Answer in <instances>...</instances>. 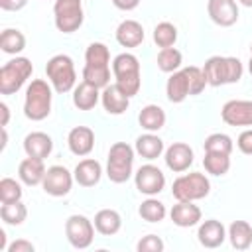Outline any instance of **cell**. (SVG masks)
Masks as SVG:
<instances>
[{"label": "cell", "instance_id": "2e32d148", "mask_svg": "<svg viewBox=\"0 0 252 252\" xmlns=\"http://www.w3.org/2000/svg\"><path fill=\"white\" fill-rule=\"evenodd\" d=\"M53 150V140L45 132H30L24 138V152L30 158H39L45 159Z\"/></svg>", "mask_w": 252, "mask_h": 252}, {"label": "cell", "instance_id": "60d3db41", "mask_svg": "<svg viewBox=\"0 0 252 252\" xmlns=\"http://www.w3.org/2000/svg\"><path fill=\"white\" fill-rule=\"evenodd\" d=\"M242 63L238 57H226V85L238 83L242 79Z\"/></svg>", "mask_w": 252, "mask_h": 252}, {"label": "cell", "instance_id": "7402d4cb", "mask_svg": "<svg viewBox=\"0 0 252 252\" xmlns=\"http://www.w3.org/2000/svg\"><path fill=\"white\" fill-rule=\"evenodd\" d=\"M98 98H100L98 89L94 85L87 83V81L79 83L75 87V91H73V104L79 110H91V108H94L96 102H98Z\"/></svg>", "mask_w": 252, "mask_h": 252}, {"label": "cell", "instance_id": "8fae6325", "mask_svg": "<svg viewBox=\"0 0 252 252\" xmlns=\"http://www.w3.org/2000/svg\"><path fill=\"white\" fill-rule=\"evenodd\" d=\"M207 12L209 18L220 28H230L238 20V6L234 0H209Z\"/></svg>", "mask_w": 252, "mask_h": 252}, {"label": "cell", "instance_id": "603a6c76", "mask_svg": "<svg viewBox=\"0 0 252 252\" xmlns=\"http://www.w3.org/2000/svg\"><path fill=\"white\" fill-rule=\"evenodd\" d=\"M120 226H122V219H120L118 211H114V209H100L94 215V228L102 236L116 234L120 230Z\"/></svg>", "mask_w": 252, "mask_h": 252}, {"label": "cell", "instance_id": "7c38bea8", "mask_svg": "<svg viewBox=\"0 0 252 252\" xmlns=\"http://www.w3.org/2000/svg\"><path fill=\"white\" fill-rule=\"evenodd\" d=\"M165 163L175 173L187 171L189 165L193 163V150H191V146L185 144V142H173L165 150Z\"/></svg>", "mask_w": 252, "mask_h": 252}, {"label": "cell", "instance_id": "cb8c5ba5", "mask_svg": "<svg viewBox=\"0 0 252 252\" xmlns=\"http://www.w3.org/2000/svg\"><path fill=\"white\" fill-rule=\"evenodd\" d=\"M165 94L171 102H183L189 96V85H187V77L183 71H173L167 79L165 85Z\"/></svg>", "mask_w": 252, "mask_h": 252}, {"label": "cell", "instance_id": "8992f818", "mask_svg": "<svg viewBox=\"0 0 252 252\" xmlns=\"http://www.w3.org/2000/svg\"><path fill=\"white\" fill-rule=\"evenodd\" d=\"M55 28L63 33H73L83 26V2L81 0H55L53 6Z\"/></svg>", "mask_w": 252, "mask_h": 252}, {"label": "cell", "instance_id": "f546056e", "mask_svg": "<svg viewBox=\"0 0 252 252\" xmlns=\"http://www.w3.org/2000/svg\"><path fill=\"white\" fill-rule=\"evenodd\" d=\"M83 81L94 85L96 89H104L110 85V67L108 65H87L83 69Z\"/></svg>", "mask_w": 252, "mask_h": 252}, {"label": "cell", "instance_id": "f6af8a7d", "mask_svg": "<svg viewBox=\"0 0 252 252\" xmlns=\"http://www.w3.org/2000/svg\"><path fill=\"white\" fill-rule=\"evenodd\" d=\"M28 4V0H0V8L6 12H18Z\"/></svg>", "mask_w": 252, "mask_h": 252}, {"label": "cell", "instance_id": "5bb4252c", "mask_svg": "<svg viewBox=\"0 0 252 252\" xmlns=\"http://www.w3.org/2000/svg\"><path fill=\"white\" fill-rule=\"evenodd\" d=\"M100 100H102L104 110H106L108 114H114V116L124 114V112L128 110V106H130V96L124 94V93L118 89L116 83H114V85H108V87L102 89V93H100Z\"/></svg>", "mask_w": 252, "mask_h": 252}, {"label": "cell", "instance_id": "f907efd6", "mask_svg": "<svg viewBox=\"0 0 252 252\" xmlns=\"http://www.w3.org/2000/svg\"><path fill=\"white\" fill-rule=\"evenodd\" d=\"M242 6H246V8H252V0H238Z\"/></svg>", "mask_w": 252, "mask_h": 252}, {"label": "cell", "instance_id": "4316f807", "mask_svg": "<svg viewBox=\"0 0 252 252\" xmlns=\"http://www.w3.org/2000/svg\"><path fill=\"white\" fill-rule=\"evenodd\" d=\"M228 238H230L232 248L248 250L252 246V226L246 220H234L228 226Z\"/></svg>", "mask_w": 252, "mask_h": 252}, {"label": "cell", "instance_id": "d6986e66", "mask_svg": "<svg viewBox=\"0 0 252 252\" xmlns=\"http://www.w3.org/2000/svg\"><path fill=\"white\" fill-rule=\"evenodd\" d=\"M116 41L122 47H138L144 41V28L136 20H124L116 28Z\"/></svg>", "mask_w": 252, "mask_h": 252}, {"label": "cell", "instance_id": "ab89813d", "mask_svg": "<svg viewBox=\"0 0 252 252\" xmlns=\"http://www.w3.org/2000/svg\"><path fill=\"white\" fill-rule=\"evenodd\" d=\"M136 250L138 252H161L163 250V240L158 234H148V236L138 240Z\"/></svg>", "mask_w": 252, "mask_h": 252}, {"label": "cell", "instance_id": "44dd1931", "mask_svg": "<svg viewBox=\"0 0 252 252\" xmlns=\"http://www.w3.org/2000/svg\"><path fill=\"white\" fill-rule=\"evenodd\" d=\"M203 73H205L207 85L211 87L226 85V57H220V55L209 57L203 65Z\"/></svg>", "mask_w": 252, "mask_h": 252}, {"label": "cell", "instance_id": "681fc988", "mask_svg": "<svg viewBox=\"0 0 252 252\" xmlns=\"http://www.w3.org/2000/svg\"><path fill=\"white\" fill-rule=\"evenodd\" d=\"M6 250V232L0 228V252Z\"/></svg>", "mask_w": 252, "mask_h": 252}, {"label": "cell", "instance_id": "1f68e13d", "mask_svg": "<svg viewBox=\"0 0 252 252\" xmlns=\"http://www.w3.org/2000/svg\"><path fill=\"white\" fill-rule=\"evenodd\" d=\"M203 165H205L207 173H211V175H224L230 169V156L217 154V152H205Z\"/></svg>", "mask_w": 252, "mask_h": 252}, {"label": "cell", "instance_id": "f5cc1de1", "mask_svg": "<svg viewBox=\"0 0 252 252\" xmlns=\"http://www.w3.org/2000/svg\"><path fill=\"white\" fill-rule=\"evenodd\" d=\"M250 55H252V45H250Z\"/></svg>", "mask_w": 252, "mask_h": 252}, {"label": "cell", "instance_id": "c3c4849f", "mask_svg": "<svg viewBox=\"0 0 252 252\" xmlns=\"http://www.w3.org/2000/svg\"><path fill=\"white\" fill-rule=\"evenodd\" d=\"M8 144V132H6V126H0V152H4Z\"/></svg>", "mask_w": 252, "mask_h": 252}, {"label": "cell", "instance_id": "484cf974", "mask_svg": "<svg viewBox=\"0 0 252 252\" xmlns=\"http://www.w3.org/2000/svg\"><path fill=\"white\" fill-rule=\"evenodd\" d=\"M136 152L146 159H156L163 152V140L152 132L136 138Z\"/></svg>", "mask_w": 252, "mask_h": 252}, {"label": "cell", "instance_id": "52a82bcc", "mask_svg": "<svg viewBox=\"0 0 252 252\" xmlns=\"http://www.w3.org/2000/svg\"><path fill=\"white\" fill-rule=\"evenodd\" d=\"M94 226L85 215H71L65 222V236L73 248H89L94 238Z\"/></svg>", "mask_w": 252, "mask_h": 252}, {"label": "cell", "instance_id": "d590c367", "mask_svg": "<svg viewBox=\"0 0 252 252\" xmlns=\"http://www.w3.org/2000/svg\"><path fill=\"white\" fill-rule=\"evenodd\" d=\"M85 61H87V65H108L110 63V51L104 43L94 41L87 47Z\"/></svg>", "mask_w": 252, "mask_h": 252}, {"label": "cell", "instance_id": "b9f144b4", "mask_svg": "<svg viewBox=\"0 0 252 252\" xmlns=\"http://www.w3.org/2000/svg\"><path fill=\"white\" fill-rule=\"evenodd\" d=\"M116 85H118V89H120L124 94H128V96L132 98L134 94H138L140 85H142V79H140V75L124 77V79H116Z\"/></svg>", "mask_w": 252, "mask_h": 252}, {"label": "cell", "instance_id": "d4e9b609", "mask_svg": "<svg viewBox=\"0 0 252 252\" xmlns=\"http://www.w3.org/2000/svg\"><path fill=\"white\" fill-rule=\"evenodd\" d=\"M138 122L142 128H146L148 132H158L159 128H163L165 124V112L161 106L158 104H148L140 110L138 114Z\"/></svg>", "mask_w": 252, "mask_h": 252}, {"label": "cell", "instance_id": "8d00e7d4", "mask_svg": "<svg viewBox=\"0 0 252 252\" xmlns=\"http://www.w3.org/2000/svg\"><path fill=\"white\" fill-rule=\"evenodd\" d=\"M185 77H187V85H189V94H199L203 93V89L207 87V79L203 73V67L197 65H189L183 69Z\"/></svg>", "mask_w": 252, "mask_h": 252}, {"label": "cell", "instance_id": "9a60e30c", "mask_svg": "<svg viewBox=\"0 0 252 252\" xmlns=\"http://www.w3.org/2000/svg\"><path fill=\"white\" fill-rule=\"evenodd\" d=\"M169 217L173 224L181 228H189L201 220V209L193 201H177V205H173V209L169 211Z\"/></svg>", "mask_w": 252, "mask_h": 252}, {"label": "cell", "instance_id": "f1b7e54d", "mask_svg": "<svg viewBox=\"0 0 252 252\" xmlns=\"http://www.w3.org/2000/svg\"><path fill=\"white\" fill-rule=\"evenodd\" d=\"M26 47V35L20 32V30H14V28H8L0 33V49L4 53H10V55H16L20 53L22 49Z\"/></svg>", "mask_w": 252, "mask_h": 252}, {"label": "cell", "instance_id": "74e56055", "mask_svg": "<svg viewBox=\"0 0 252 252\" xmlns=\"http://www.w3.org/2000/svg\"><path fill=\"white\" fill-rule=\"evenodd\" d=\"M203 148H205V152H217V154H228L230 156V152H232V140H230V136L217 132V134L207 136Z\"/></svg>", "mask_w": 252, "mask_h": 252}, {"label": "cell", "instance_id": "ffe728a7", "mask_svg": "<svg viewBox=\"0 0 252 252\" xmlns=\"http://www.w3.org/2000/svg\"><path fill=\"white\" fill-rule=\"evenodd\" d=\"M45 165H43V159L39 158H26L22 159L20 167H18V173H20V179L26 183V185H39L45 177Z\"/></svg>", "mask_w": 252, "mask_h": 252}, {"label": "cell", "instance_id": "7a4b0ae2", "mask_svg": "<svg viewBox=\"0 0 252 252\" xmlns=\"http://www.w3.org/2000/svg\"><path fill=\"white\" fill-rule=\"evenodd\" d=\"M132 163H134V150L126 142H116L108 150V163H106V175L112 183H126L132 175Z\"/></svg>", "mask_w": 252, "mask_h": 252}, {"label": "cell", "instance_id": "ba28073f", "mask_svg": "<svg viewBox=\"0 0 252 252\" xmlns=\"http://www.w3.org/2000/svg\"><path fill=\"white\" fill-rule=\"evenodd\" d=\"M73 179L75 177L69 173L67 167H63V165H51V167H47L41 185H43V191L47 195H51V197H63V195H67L71 191Z\"/></svg>", "mask_w": 252, "mask_h": 252}, {"label": "cell", "instance_id": "30bf717a", "mask_svg": "<svg viewBox=\"0 0 252 252\" xmlns=\"http://www.w3.org/2000/svg\"><path fill=\"white\" fill-rule=\"evenodd\" d=\"M220 118L228 126H252V100H228L220 110Z\"/></svg>", "mask_w": 252, "mask_h": 252}, {"label": "cell", "instance_id": "ee69618b", "mask_svg": "<svg viewBox=\"0 0 252 252\" xmlns=\"http://www.w3.org/2000/svg\"><path fill=\"white\" fill-rule=\"evenodd\" d=\"M33 250H35L33 244L30 240H24V238H20L8 246V252H33Z\"/></svg>", "mask_w": 252, "mask_h": 252}, {"label": "cell", "instance_id": "5b68a950", "mask_svg": "<svg viewBox=\"0 0 252 252\" xmlns=\"http://www.w3.org/2000/svg\"><path fill=\"white\" fill-rule=\"evenodd\" d=\"M209 191H211V181L207 179L205 173L199 171L179 175L171 185V193L177 201H199L205 199Z\"/></svg>", "mask_w": 252, "mask_h": 252}, {"label": "cell", "instance_id": "277c9868", "mask_svg": "<svg viewBox=\"0 0 252 252\" xmlns=\"http://www.w3.org/2000/svg\"><path fill=\"white\" fill-rule=\"evenodd\" d=\"M33 65L28 57H16L2 65L0 69V94H14L32 75Z\"/></svg>", "mask_w": 252, "mask_h": 252}, {"label": "cell", "instance_id": "3957f363", "mask_svg": "<svg viewBox=\"0 0 252 252\" xmlns=\"http://www.w3.org/2000/svg\"><path fill=\"white\" fill-rule=\"evenodd\" d=\"M45 73H47V79L51 81L53 89L59 94L69 93L75 87V81H77L75 65H73V59L65 53L53 55L45 65Z\"/></svg>", "mask_w": 252, "mask_h": 252}, {"label": "cell", "instance_id": "6da1fadb", "mask_svg": "<svg viewBox=\"0 0 252 252\" xmlns=\"http://www.w3.org/2000/svg\"><path fill=\"white\" fill-rule=\"evenodd\" d=\"M49 112H51V89L43 79H33L26 89L24 114L33 122H39L45 120Z\"/></svg>", "mask_w": 252, "mask_h": 252}, {"label": "cell", "instance_id": "836d02e7", "mask_svg": "<svg viewBox=\"0 0 252 252\" xmlns=\"http://www.w3.org/2000/svg\"><path fill=\"white\" fill-rule=\"evenodd\" d=\"M181 61H183V55L179 49L175 47H163L159 49L158 53V67L163 71V73H173L181 67Z\"/></svg>", "mask_w": 252, "mask_h": 252}, {"label": "cell", "instance_id": "e575fe53", "mask_svg": "<svg viewBox=\"0 0 252 252\" xmlns=\"http://www.w3.org/2000/svg\"><path fill=\"white\" fill-rule=\"evenodd\" d=\"M138 213H140V217H142L144 220H148V222H159V220H163V217H165V205H163L161 201H158V199H146V201L140 205Z\"/></svg>", "mask_w": 252, "mask_h": 252}, {"label": "cell", "instance_id": "f35d334b", "mask_svg": "<svg viewBox=\"0 0 252 252\" xmlns=\"http://www.w3.org/2000/svg\"><path fill=\"white\" fill-rule=\"evenodd\" d=\"M22 199V185L12 177L0 179V203H12Z\"/></svg>", "mask_w": 252, "mask_h": 252}, {"label": "cell", "instance_id": "4dcf8cb0", "mask_svg": "<svg viewBox=\"0 0 252 252\" xmlns=\"http://www.w3.org/2000/svg\"><path fill=\"white\" fill-rule=\"evenodd\" d=\"M28 217V209L26 205L20 201H12V203H2L0 207V219L6 222V224H22Z\"/></svg>", "mask_w": 252, "mask_h": 252}, {"label": "cell", "instance_id": "816d5d0a", "mask_svg": "<svg viewBox=\"0 0 252 252\" xmlns=\"http://www.w3.org/2000/svg\"><path fill=\"white\" fill-rule=\"evenodd\" d=\"M248 71H250V75H252V55H250V61H248Z\"/></svg>", "mask_w": 252, "mask_h": 252}, {"label": "cell", "instance_id": "7bdbcfd3", "mask_svg": "<svg viewBox=\"0 0 252 252\" xmlns=\"http://www.w3.org/2000/svg\"><path fill=\"white\" fill-rule=\"evenodd\" d=\"M236 144H238V150H240L242 154L252 156V128H248V130L240 132V136H238Z\"/></svg>", "mask_w": 252, "mask_h": 252}, {"label": "cell", "instance_id": "83f0119b", "mask_svg": "<svg viewBox=\"0 0 252 252\" xmlns=\"http://www.w3.org/2000/svg\"><path fill=\"white\" fill-rule=\"evenodd\" d=\"M112 73H114L116 79L140 75V61H138V57L132 55V53H120V55H116L114 61H112Z\"/></svg>", "mask_w": 252, "mask_h": 252}, {"label": "cell", "instance_id": "7dc6e473", "mask_svg": "<svg viewBox=\"0 0 252 252\" xmlns=\"http://www.w3.org/2000/svg\"><path fill=\"white\" fill-rule=\"evenodd\" d=\"M10 120V108L6 102H0V126H6Z\"/></svg>", "mask_w": 252, "mask_h": 252}, {"label": "cell", "instance_id": "9c48e42d", "mask_svg": "<svg viewBox=\"0 0 252 252\" xmlns=\"http://www.w3.org/2000/svg\"><path fill=\"white\" fill-rule=\"evenodd\" d=\"M134 181H136V189L144 195H158L163 187H165V175L161 173L159 167L152 165V163H146L142 165L136 175H134Z\"/></svg>", "mask_w": 252, "mask_h": 252}, {"label": "cell", "instance_id": "4fadbf2b", "mask_svg": "<svg viewBox=\"0 0 252 252\" xmlns=\"http://www.w3.org/2000/svg\"><path fill=\"white\" fill-rule=\"evenodd\" d=\"M67 144L75 156H89L94 148V132L89 126H75L67 136Z\"/></svg>", "mask_w": 252, "mask_h": 252}, {"label": "cell", "instance_id": "e0dca14e", "mask_svg": "<svg viewBox=\"0 0 252 252\" xmlns=\"http://www.w3.org/2000/svg\"><path fill=\"white\" fill-rule=\"evenodd\" d=\"M199 242L205 246V248H217L224 242L226 238V230H224V224L217 219H209L205 222H201L199 226Z\"/></svg>", "mask_w": 252, "mask_h": 252}, {"label": "cell", "instance_id": "bcb514c9", "mask_svg": "<svg viewBox=\"0 0 252 252\" xmlns=\"http://www.w3.org/2000/svg\"><path fill=\"white\" fill-rule=\"evenodd\" d=\"M112 4H114L118 10L128 12V10H134V8L140 4V0H112Z\"/></svg>", "mask_w": 252, "mask_h": 252}, {"label": "cell", "instance_id": "d6a6232c", "mask_svg": "<svg viewBox=\"0 0 252 252\" xmlns=\"http://www.w3.org/2000/svg\"><path fill=\"white\" fill-rule=\"evenodd\" d=\"M177 41V28L171 22H159L154 28V43L158 47H173Z\"/></svg>", "mask_w": 252, "mask_h": 252}, {"label": "cell", "instance_id": "ac0fdd59", "mask_svg": "<svg viewBox=\"0 0 252 252\" xmlns=\"http://www.w3.org/2000/svg\"><path fill=\"white\" fill-rule=\"evenodd\" d=\"M100 175H102V167L96 159L93 158H87V159H81L73 171V177L75 181L81 185V187H94L98 181H100Z\"/></svg>", "mask_w": 252, "mask_h": 252}]
</instances>
